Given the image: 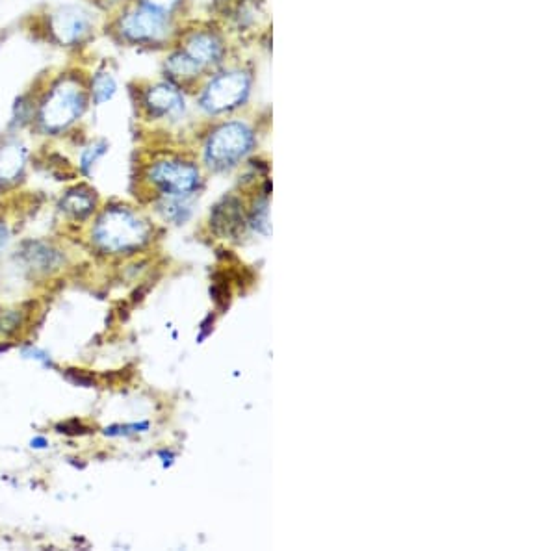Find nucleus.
<instances>
[{
    "label": "nucleus",
    "instance_id": "9b49d317",
    "mask_svg": "<svg viewBox=\"0 0 557 551\" xmlns=\"http://www.w3.org/2000/svg\"><path fill=\"white\" fill-rule=\"evenodd\" d=\"M86 82L90 93L91 110H101L114 103L121 91V80L114 64L103 58L95 64L86 65Z\"/></svg>",
    "mask_w": 557,
    "mask_h": 551
},
{
    "label": "nucleus",
    "instance_id": "ddd939ff",
    "mask_svg": "<svg viewBox=\"0 0 557 551\" xmlns=\"http://www.w3.org/2000/svg\"><path fill=\"white\" fill-rule=\"evenodd\" d=\"M97 203L99 201L95 190H91L86 184H77L62 195L60 210L71 219L84 221L93 216V212L97 210Z\"/></svg>",
    "mask_w": 557,
    "mask_h": 551
},
{
    "label": "nucleus",
    "instance_id": "0eeeda50",
    "mask_svg": "<svg viewBox=\"0 0 557 551\" xmlns=\"http://www.w3.org/2000/svg\"><path fill=\"white\" fill-rule=\"evenodd\" d=\"M134 104L147 121H179L186 116L190 99L188 91L160 77L134 90Z\"/></svg>",
    "mask_w": 557,
    "mask_h": 551
},
{
    "label": "nucleus",
    "instance_id": "f257e3e1",
    "mask_svg": "<svg viewBox=\"0 0 557 551\" xmlns=\"http://www.w3.org/2000/svg\"><path fill=\"white\" fill-rule=\"evenodd\" d=\"M34 91V121L30 130L47 140L69 136L90 116L86 64L58 67L38 78Z\"/></svg>",
    "mask_w": 557,
    "mask_h": 551
},
{
    "label": "nucleus",
    "instance_id": "9d476101",
    "mask_svg": "<svg viewBox=\"0 0 557 551\" xmlns=\"http://www.w3.org/2000/svg\"><path fill=\"white\" fill-rule=\"evenodd\" d=\"M30 162V149L23 140V132L6 130L0 138V190L12 188L25 179Z\"/></svg>",
    "mask_w": 557,
    "mask_h": 551
},
{
    "label": "nucleus",
    "instance_id": "4468645a",
    "mask_svg": "<svg viewBox=\"0 0 557 551\" xmlns=\"http://www.w3.org/2000/svg\"><path fill=\"white\" fill-rule=\"evenodd\" d=\"M34 121V91L32 88L15 97L8 121V130L13 132H26L32 127Z\"/></svg>",
    "mask_w": 557,
    "mask_h": 551
},
{
    "label": "nucleus",
    "instance_id": "7ed1b4c3",
    "mask_svg": "<svg viewBox=\"0 0 557 551\" xmlns=\"http://www.w3.org/2000/svg\"><path fill=\"white\" fill-rule=\"evenodd\" d=\"M181 30L179 19L155 12L136 0L106 15L103 36L125 49H168Z\"/></svg>",
    "mask_w": 557,
    "mask_h": 551
},
{
    "label": "nucleus",
    "instance_id": "6e6552de",
    "mask_svg": "<svg viewBox=\"0 0 557 551\" xmlns=\"http://www.w3.org/2000/svg\"><path fill=\"white\" fill-rule=\"evenodd\" d=\"M145 179L160 197H194L203 184L201 167L192 160L168 156L145 169Z\"/></svg>",
    "mask_w": 557,
    "mask_h": 551
},
{
    "label": "nucleus",
    "instance_id": "412c9836",
    "mask_svg": "<svg viewBox=\"0 0 557 551\" xmlns=\"http://www.w3.org/2000/svg\"><path fill=\"white\" fill-rule=\"evenodd\" d=\"M90 4H93L97 10H101L104 15H110L112 12H116L117 8H121L125 2L129 0H88Z\"/></svg>",
    "mask_w": 557,
    "mask_h": 551
},
{
    "label": "nucleus",
    "instance_id": "a878e982",
    "mask_svg": "<svg viewBox=\"0 0 557 551\" xmlns=\"http://www.w3.org/2000/svg\"><path fill=\"white\" fill-rule=\"evenodd\" d=\"M2 41H4V34H0V45H2Z\"/></svg>",
    "mask_w": 557,
    "mask_h": 551
},
{
    "label": "nucleus",
    "instance_id": "20e7f679",
    "mask_svg": "<svg viewBox=\"0 0 557 551\" xmlns=\"http://www.w3.org/2000/svg\"><path fill=\"white\" fill-rule=\"evenodd\" d=\"M253 77L236 65H221L195 86V108L207 117L231 116L251 97Z\"/></svg>",
    "mask_w": 557,
    "mask_h": 551
},
{
    "label": "nucleus",
    "instance_id": "aec40b11",
    "mask_svg": "<svg viewBox=\"0 0 557 551\" xmlns=\"http://www.w3.org/2000/svg\"><path fill=\"white\" fill-rule=\"evenodd\" d=\"M149 429V422L125 423V425H110L104 429L106 436H130L138 435Z\"/></svg>",
    "mask_w": 557,
    "mask_h": 551
},
{
    "label": "nucleus",
    "instance_id": "423d86ee",
    "mask_svg": "<svg viewBox=\"0 0 557 551\" xmlns=\"http://www.w3.org/2000/svg\"><path fill=\"white\" fill-rule=\"evenodd\" d=\"M151 227L132 208L114 205L104 208L93 225L91 238L108 253H130L149 242Z\"/></svg>",
    "mask_w": 557,
    "mask_h": 551
},
{
    "label": "nucleus",
    "instance_id": "f3484780",
    "mask_svg": "<svg viewBox=\"0 0 557 551\" xmlns=\"http://www.w3.org/2000/svg\"><path fill=\"white\" fill-rule=\"evenodd\" d=\"M247 223L259 231L260 234H270V203L268 197L257 201V205L253 206V212L247 219Z\"/></svg>",
    "mask_w": 557,
    "mask_h": 551
},
{
    "label": "nucleus",
    "instance_id": "2eb2a0df",
    "mask_svg": "<svg viewBox=\"0 0 557 551\" xmlns=\"http://www.w3.org/2000/svg\"><path fill=\"white\" fill-rule=\"evenodd\" d=\"M108 153H110V143L104 138H95V140L84 143L78 153V173L84 177H91L95 167L99 166V162Z\"/></svg>",
    "mask_w": 557,
    "mask_h": 551
},
{
    "label": "nucleus",
    "instance_id": "b1692460",
    "mask_svg": "<svg viewBox=\"0 0 557 551\" xmlns=\"http://www.w3.org/2000/svg\"><path fill=\"white\" fill-rule=\"evenodd\" d=\"M8 236H10V232H8V227L4 225V223H0V249L6 245L8 242Z\"/></svg>",
    "mask_w": 557,
    "mask_h": 551
},
{
    "label": "nucleus",
    "instance_id": "a211bd4d",
    "mask_svg": "<svg viewBox=\"0 0 557 551\" xmlns=\"http://www.w3.org/2000/svg\"><path fill=\"white\" fill-rule=\"evenodd\" d=\"M26 258L32 266H39L41 270L52 268L58 262L56 251H52L51 247L41 244H32V251L26 253Z\"/></svg>",
    "mask_w": 557,
    "mask_h": 551
},
{
    "label": "nucleus",
    "instance_id": "f8f14e48",
    "mask_svg": "<svg viewBox=\"0 0 557 551\" xmlns=\"http://www.w3.org/2000/svg\"><path fill=\"white\" fill-rule=\"evenodd\" d=\"M210 225H212L214 232L220 234L223 238L238 236L246 225L242 201L234 195L223 197L220 203L214 206V210L210 214Z\"/></svg>",
    "mask_w": 557,
    "mask_h": 551
},
{
    "label": "nucleus",
    "instance_id": "393cba45",
    "mask_svg": "<svg viewBox=\"0 0 557 551\" xmlns=\"http://www.w3.org/2000/svg\"><path fill=\"white\" fill-rule=\"evenodd\" d=\"M160 457H162V461H164V466H169L171 462H173V453L171 451H160Z\"/></svg>",
    "mask_w": 557,
    "mask_h": 551
},
{
    "label": "nucleus",
    "instance_id": "f03ea898",
    "mask_svg": "<svg viewBox=\"0 0 557 551\" xmlns=\"http://www.w3.org/2000/svg\"><path fill=\"white\" fill-rule=\"evenodd\" d=\"M104 15L88 0H64L49 4L32 17L36 34L58 51L80 56L103 36Z\"/></svg>",
    "mask_w": 557,
    "mask_h": 551
},
{
    "label": "nucleus",
    "instance_id": "1a4fd4ad",
    "mask_svg": "<svg viewBox=\"0 0 557 551\" xmlns=\"http://www.w3.org/2000/svg\"><path fill=\"white\" fill-rule=\"evenodd\" d=\"M173 45L207 77L208 73L227 64L229 47L220 30L212 26L199 25L179 30Z\"/></svg>",
    "mask_w": 557,
    "mask_h": 551
},
{
    "label": "nucleus",
    "instance_id": "39448f33",
    "mask_svg": "<svg viewBox=\"0 0 557 551\" xmlns=\"http://www.w3.org/2000/svg\"><path fill=\"white\" fill-rule=\"evenodd\" d=\"M257 136L242 119H223L214 125L203 143V164L214 173H225L240 166L255 149Z\"/></svg>",
    "mask_w": 557,
    "mask_h": 551
},
{
    "label": "nucleus",
    "instance_id": "4be33fe9",
    "mask_svg": "<svg viewBox=\"0 0 557 551\" xmlns=\"http://www.w3.org/2000/svg\"><path fill=\"white\" fill-rule=\"evenodd\" d=\"M23 357L25 359H34L39 360V362H43L45 366H52V360L45 351H41V349H36V347H28V349H23Z\"/></svg>",
    "mask_w": 557,
    "mask_h": 551
},
{
    "label": "nucleus",
    "instance_id": "6ab92c4d",
    "mask_svg": "<svg viewBox=\"0 0 557 551\" xmlns=\"http://www.w3.org/2000/svg\"><path fill=\"white\" fill-rule=\"evenodd\" d=\"M140 2L143 6L155 10V12L164 13V15H169V17H175L179 19V13H181L186 0H136Z\"/></svg>",
    "mask_w": 557,
    "mask_h": 551
},
{
    "label": "nucleus",
    "instance_id": "dca6fc26",
    "mask_svg": "<svg viewBox=\"0 0 557 551\" xmlns=\"http://www.w3.org/2000/svg\"><path fill=\"white\" fill-rule=\"evenodd\" d=\"M192 197H162L160 199V212L175 223H184L192 216Z\"/></svg>",
    "mask_w": 557,
    "mask_h": 551
},
{
    "label": "nucleus",
    "instance_id": "5701e85b",
    "mask_svg": "<svg viewBox=\"0 0 557 551\" xmlns=\"http://www.w3.org/2000/svg\"><path fill=\"white\" fill-rule=\"evenodd\" d=\"M30 446L34 449L49 448V440H47L45 436H34V438L30 440Z\"/></svg>",
    "mask_w": 557,
    "mask_h": 551
}]
</instances>
